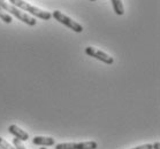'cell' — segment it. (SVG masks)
<instances>
[{
    "label": "cell",
    "mask_w": 160,
    "mask_h": 149,
    "mask_svg": "<svg viewBox=\"0 0 160 149\" xmlns=\"http://www.w3.org/2000/svg\"><path fill=\"white\" fill-rule=\"evenodd\" d=\"M13 145H14L15 149H26V147H24V145L22 143L21 140H18V139H16V138L13 140Z\"/></svg>",
    "instance_id": "11"
},
{
    "label": "cell",
    "mask_w": 160,
    "mask_h": 149,
    "mask_svg": "<svg viewBox=\"0 0 160 149\" xmlns=\"http://www.w3.org/2000/svg\"><path fill=\"white\" fill-rule=\"evenodd\" d=\"M113 6V9L117 15H123L124 14V7L122 4V0H111Z\"/></svg>",
    "instance_id": "8"
},
{
    "label": "cell",
    "mask_w": 160,
    "mask_h": 149,
    "mask_svg": "<svg viewBox=\"0 0 160 149\" xmlns=\"http://www.w3.org/2000/svg\"><path fill=\"white\" fill-rule=\"evenodd\" d=\"M0 149H15L14 147H12L5 139H2L0 137Z\"/></svg>",
    "instance_id": "10"
},
{
    "label": "cell",
    "mask_w": 160,
    "mask_h": 149,
    "mask_svg": "<svg viewBox=\"0 0 160 149\" xmlns=\"http://www.w3.org/2000/svg\"><path fill=\"white\" fill-rule=\"evenodd\" d=\"M32 142L33 145L43 146V147H52L55 145V140L51 137H35Z\"/></svg>",
    "instance_id": "7"
},
{
    "label": "cell",
    "mask_w": 160,
    "mask_h": 149,
    "mask_svg": "<svg viewBox=\"0 0 160 149\" xmlns=\"http://www.w3.org/2000/svg\"><path fill=\"white\" fill-rule=\"evenodd\" d=\"M91 1H96V0H91Z\"/></svg>",
    "instance_id": "15"
},
{
    "label": "cell",
    "mask_w": 160,
    "mask_h": 149,
    "mask_svg": "<svg viewBox=\"0 0 160 149\" xmlns=\"http://www.w3.org/2000/svg\"><path fill=\"white\" fill-rule=\"evenodd\" d=\"M8 131L11 134H13L16 139L21 140V141H27L29 139V134L26 131H23L22 128L18 126V125H11L8 127Z\"/></svg>",
    "instance_id": "6"
},
{
    "label": "cell",
    "mask_w": 160,
    "mask_h": 149,
    "mask_svg": "<svg viewBox=\"0 0 160 149\" xmlns=\"http://www.w3.org/2000/svg\"><path fill=\"white\" fill-rule=\"evenodd\" d=\"M0 7L2 8L7 14L14 15L15 17H18L20 21H22V22L28 24V26H36V23H37L36 18L28 15L27 13H24V12H22L21 9L16 8L15 6H13V5H11L8 1H6V0H0Z\"/></svg>",
    "instance_id": "1"
},
{
    "label": "cell",
    "mask_w": 160,
    "mask_h": 149,
    "mask_svg": "<svg viewBox=\"0 0 160 149\" xmlns=\"http://www.w3.org/2000/svg\"><path fill=\"white\" fill-rule=\"evenodd\" d=\"M152 149H160V143L158 141L154 143V145H152Z\"/></svg>",
    "instance_id": "13"
},
{
    "label": "cell",
    "mask_w": 160,
    "mask_h": 149,
    "mask_svg": "<svg viewBox=\"0 0 160 149\" xmlns=\"http://www.w3.org/2000/svg\"><path fill=\"white\" fill-rule=\"evenodd\" d=\"M0 20H1V21H4L5 23H7V24H11L12 21H13L12 17H11V15L7 14V13H6V12H5L1 7H0Z\"/></svg>",
    "instance_id": "9"
},
{
    "label": "cell",
    "mask_w": 160,
    "mask_h": 149,
    "mask_svg": "<svg viewBox=\"0 0 160 149\" xmlns=\"http://www.w3.org/2000/svg\"><path fill=\"white\" fill-rule=\"evenodd\" d=\"M85 54L91 56V58H97V60L104 62L106 64H113V62H114V58L112 56H109L108 54H106L105 52L100 51L96 47H92V46H89V47L85 48Z\"/></svg>",
    "instance_id": "4"
},
{
    "label": "cell",
    "mask_w": 160,
    "mask_h": 149,
    "mask_svg": "<svg viewBox=\"0 0 160 149\" xmlns=\"http://www.w3.org/2000/svg\"><path fill=\"white\" fill-rule=\"evenodd\" d=\"M51 15H52V17H54L58 22H60L61 24L66 26L67 28H69L70 30H73L74 32L81 33L83 31V26H81L80 23H77L76 21L72 20V18L68 17L67 15H65L60 11H53V13H52Z\"/></svg>",
    "instance_id": "3"
},
{
    "label": "cell",
    "mask_w": 160,
    "mask_h": 149,
    "mask_svg": "<svg viewBox=\"0 0 160 149\" xmlns=\"http://www.w3.org/2000/svg\"><path fill=\"white\" fill-rule=\"evenodd\" d=\"M40 149H46V148H44V147H43V148H40Z\"/></svg>",
    "instance_id": "14"
},
{
    "label": "cell",
    "mask_w": 160,
    "mask_h": 149,
    "mask_svg": "<svg viewBox=\"0 0 160 149\" xmlns=\"http://www.w3.org/2000/svg\"><path fill=\"white\" fill-rule=\"evenodd\" d=\"M9 4L15 6L18 9H21V11H26L31 15H33V16H37V17L42 18V20H45V21H48L52 17L50 12L43 11V9H40L38 7H35L32 5L28 4L24 0H9Z\"/></svg>",
    "instance_id": "2"
},
{
    "label": "cell",
    "mask_w": 160,
    "mask_h": 149,
    "mask_svg": "<svg viewBox=\"0 0 160 149\" xmlns=\"http://www.w3.org/2000/svg\"><path fill=\"white\" fill-rule=\"evenodd\" d=\"M98 145L95 141H85L78 143H59L55 146V149H97Z\"/></svg>",
    "instance_id": "5"
},
{
    "label": "cell",
    "mask_w": 160,
    "mask_h": 149,
    "mask_svg": "<svg viewBox=\"0 0 160 149\" xmlns=\"http://www.w3.org/2000/svg\"><path fill=\"white\" fill-rule=\"evenodd\" d=\"M131 149H152V145L151 143H146V145L138 146V147H135V148H131Z\"/></svg>",
    "instance_id": "12"
}]
</instances>
